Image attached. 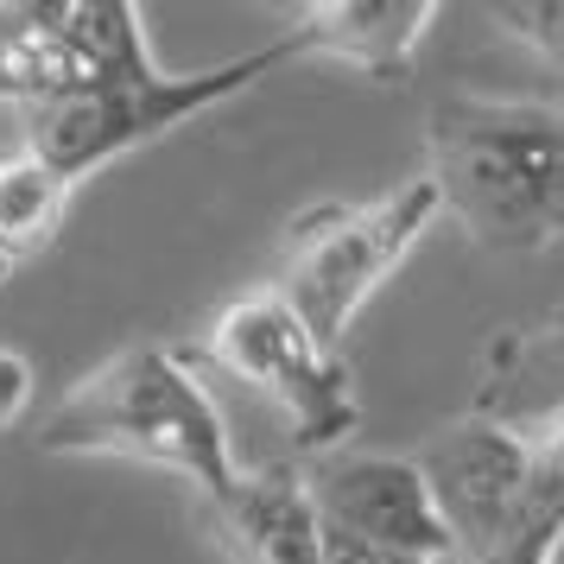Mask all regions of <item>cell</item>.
<instances>
[{
	"instance_id": "12",
	"label": "cell",
	"mask_w": 564,
	"mask_h": 564,
	"mask_svg": "<svg viewBox=\"0 0 564 564\" xmlns=\"http://www.w3.org/2000/svg\"><path fill=\"white\" fill-rule=\"evenodd\" d=\"M70 204H77V184H64L52 165H39L26 147L0 153V285L64 235Z\"/></svg>"
},
{
	"instance_id": "11",
	"label": "cell",
	"mask_w": 564,
	"mask_h": 564,
	"mask_svg": "<svg viewBox=\"0 0 564 564\" xmlns=\"http://www.w3.org/2000/svg\"><path fill=\"white\" fill-rule=\"evenodd\" d=\"M469 412L508 432H533L552 412H564V311L488 336L476 356Z\"/></svg>"
},
{
	"instance_id": "4",
	"label": "cell",
	"mask_w": 564,
	"mask_h": 564,
	"mask_svg": "<svg viewBox=\"0 0 564 564\" xmlns=\"http://www.w3.org/2000/svg\"><path fill=\"white\" fill-rule=\"evenodd\" d=\"M432 223H437V191L425 172L387 184L375 197L311 204L285 223L280 267H273L267 285L292 305V317L324 349H343V336L356 330L368 299L406 267V254L432 235Z\"/></svg>"
},
{
	"instance_id": "10",
	"label": "cell",
	"mask_w": 564,
	"mask_h": 564,
	"mask_svg": "<svg viewBox=\"0 0 564 564\" xmlns=\"http://www.w3.org/2000/svg\"><path fill=\"white\" fill-rule=\"evenodd\" d=\"M209 533L235 564H324V527L311 513L305 469L292 463L241 469L223 495H209Z\"/></svg>"
},
{
	"instance_id": "2",
	"label": "cell",
	"mask_w": 564,
	"mask_h": 564,
	"mask_svg": "<svg viewBox=\"0 0 564 564\" xmlns=\"http://www.w3.org/2000/svg\"><path fill=\"white\" fill-rule=\"evenodd\" d=\"M39 451L45 457L147 463V469L191 482L204 501L241 476L229 432H223V406L165 343H128L108 361H96L39 419Z\"/></svg>"
},
{
	"instance_id": "14",
	"label": "cell",
	"mask_w": 564,
	"mask_h": 564,
	"mask_svg": "<svg viewBox=\"0 0 564 564\" xmlns=\"http://www.w3.org/2000/svg\"><path fill=\"white\" fill-rule=\"evenodd\" d=\"M32 387H39V375H32V361L20 356V349H0V432L26 419V406H32Z\"/></svg>"
},
{
	"instance_id": "13",
	"label": "cell",
	"mask_w": 564,
	"mask_h": 564,
	"mask_svg": "<svg viewBox=\"0 0 564 564\" xmlns=\"http://www.w3.org/2000/svg\"><path fill=\"white\" fill-rule=\"evenodd\" d=\"M488 20L564 77V0H501V7H488Z\"/></svg>"
},
{
	"instance_id": "3",
	"label": "cell",
	"mask_w": 564,
	"mask_h": 564,
	"mask_svg": "<svg viewBox=\"0 0 564 564\" xmlns=\"http://www.w3.org/2000/svg\"><path fill=\"white\" fill-rule=\"evenodd\" d=\"M285 52L267 39L260 52H241V57H223L209 70H165L153 52L121 64L115 77L102 83H83L57 102H39L26 108V147L39 165H52L64 184H89L96 172L133 159L140 147H153L165 133L191 128L197 115L209 108L248 96L267 70H280Z\"/></svg>"
},
{
	"instance_id": "9",
	"label": "cell",
	"mask_w": 564,
	"mask_h": 564,
	"mask_svg": "<svg viewBox=\"0 0 564 564\" xmlns=\"http://www.w3.org/2000/svg\"><path fill=\"white\" fill-rule=\"evenodd\" d=\"M437 26V0H305L273 45L285 64H343L368 83H406Z\"/></svg>"
},
{
	"instance_id": "7",
	"label": "cell",
	"mask_w": 564,
	"mask_h": 564,
	"mask_svg": "<svg viewBox=\"0 0 564 564\" xmlns=\"http://www.w3.org/2000/svg\"><path fill=\"white\" fill-rule=\"evenodd\" d=\"M133 0H0V102L20 115L147 57Z\"/></svg>"
},
{
	"instance_id": "15",
	"label": "cell",
	"mask_w": 564,
	"mask_h": 564,
	"mask_svg": "<svg viewBox=\"0 0 564 564\" xmlns=\"http://www.w3.org/2000/svg\"><path fill=\"white\" fill-rule=\"evenodd\" d=\"M520 437H527L539 457H545V463H552V469L564 476V412H552L545 425H533V432H520Z\"/></svg>"
},
{
	"instance_id": "16",
	"label": "cell",
	"mask_w": 564,
	"mask_h": 564,
	"mask_svg": "<svg viewBox=\"0 0 564 564\" xmlns=\"http://www.w3.org/2000/svg\"><path fill=\"white\" fill-rule=\"evenodd\" d=\"M324 564H412V558H387V552H361V545H336V539H324Z\"/></svg>"
},
{
	"instance_id": "6",
	"label": "cell",
	"mask_w": 564,
	"mask_h": 564,
	"mask_svg": "<svg viewBox=\"0 0 564 564\" xmlns=\"http://www.w3.org/2000/svg\"><path fill=\"white\" fill-rule=\"evenodd\" d=\"M197 356L216 361L223 375L248 381L285 412V432L311 457H336L349 437L361 432V400L356 381L336 349H324L317 336L292 317L273 285H248L229 305L216 311L197 336Z\"/></svg>"
},
{
	"instance_id": "17",
	"label": "cell",
	"mask_w": 564,
	"mask_h": 564,
	"mask_svg": "<svg viewBox=\"0 0 564 564\" xmlns=\"http://www.w3.org/2000/svg\"><path fill=\"white\" fill-rule=\"evenodd\" d=\"M539 564H564V520H558V533H552V545H545V558Z\"/></svg>"
},
{
	"instance_id": "1",
	"label": "cell",
	"mask_w": 564,
	"mask_h": 564,
	"mask_svg": "<svg viewBox=\"0 0 564 564\" xmlns=\"http://www.w3.org/2000/svg\"><path fill=\"white\" fill-rule=\"evenodd\" d=\"M437 216L495 254L564 248V108L520 96H444L425 128Z\"/></svg>"
},
{
	"instance_id": "8",
	"label": "cell",
	"mask_w": 564,
	"mask_h": 564,
	"mask_svg": "<svg viewBox=\"0 0 564 564\" xmlns=\"http://www.w3.org/2000/svg\"><path fill=\"white\" fill-rule=\"evenodd\" d=\"M305 488L317 527L336 545H361V552H387V558H412V564L451 558V533H444L432 488L412 469V457L336 451V457H317Z\"/></svg>"
},
{
	"instance_id": "5",
	"label": "cell",
	"mask_w": 564,
	"mask_h": 564,
	"mask_svg": "<svg viewBox=\"0 0 564 564\" xmlns=\"http://www.w3.org/2000/svg\"><path fill=\"white\" fill-rule=\"evenodd\" d=\"M412 469L432 488V508L463 564H539L564 520V476L508 425L476 412L444 419Z\"/></svg>"
}]
</instances>
